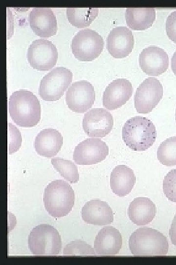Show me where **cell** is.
Here are the masks:
<instances>
[{
	"label": "cell",
	"instance_id": "25",
	"mask_svg": "<svg viewBox=\"0 0 176 265\" xmlns=\"http://www.w3.org/2000/svg\"><path fill=\"white\" fill-rule=\"evenodd\" d=\"M54 168L65 180L70 183H76L79 181V174L77 166L70 160L60 158L51 159Z\"/></svg>",
	"mask_w": 176,
	"mask_h": 265
},
{
	"label": "cell",
	"instance_id": "24",
	"mask_svg": "<svg viewBox=\"0 0 176 265\" xmlns=\"http://www.w3.org/2000/svg\"><path fill=\"white\" fill-rule=\"evenodd\" d=\"M157 158L164 165H176V136L170 137L160 144L157 150Z\"/></svg>",
	"mask_w": 176,
	"mask_h": 265
},
{
	"label": "cell",
	"instance_id": "22",
	"mask_svg": "<svg viewBox=\"0 0 176 265\" xmlns=\"http://www.w3.org/2000/svg\"><path fill=\"white\" fill-rule=\"evenodd\" d=\"M125 18L127 26L132 29L143 30L152 26L155 19L154 8H127Z\"/></svg>",
	"mask_w": 176,
	"mask_h": 265
},
{
	"label": "cell",
	"instance_id": "9",
	"mask_svg": "<svg viewBox=\"0 0 176 265\" xmlns=\"http://www.w3.org/2000/svg\"><path fill=\"white\" fill-rule=\"evenodd\" d=\"M163 97V86L155 78L146 79L138 87L134 95V107L137 112L149 113Z\"/></svg>",
	"mask_w": 176,
	"mask_h": 265
},
{
	"label": "cell",
	"instance_id": "3",
	"mask_svg": "<svg viewBox=\"0 0 176 265\" xmlns=\"http://www.w3.org/2000/svg\"><path fill=\"white\" fill-rule=\"evenodd\" d=\"M132 254L135 256H165L169 250L167 238L152 228H139L134 231L129 240Z\"/></svg>",
	"mask_w": 176,
	"mask_h": 265
},
{
	"label": "cell",
	"instance_id": "28",
	"mask_svg": "<svg viewBox=\"0 0 176 265\" xmlns=\"http://www.w3.org/2000/svg\"><path fill=\"white\" fill-rule=\"evenodd\" d=\"M8 154L17 152L21 147L22 137L19 129L12 124L8 123Z\"/></svg>",
	"mask_w": 176,
	"mask_h": 265
},
{
	"label": "cell",
	"instance_id": "18",
	"mask_svg": "<svg viewBox=\"0 0 176 265\" xmlns=\"http://www.w3.org/2000/svg\"><path fill=\"white\" fill-rule=\"evenodd\" d=\"M82 218L87 223L94 225H106L113 221V212L109 205L100 199L87 202L82 209Z\"/></svg>",
	"mask_w": 176,
	"mask_h": 265
},
{
	"label": "cell",
	"instance_id": "19",
	"mask_svg": "<svg viewBox=\"0 0 176 265\" xmlns=\"http://www.w3.org/2000/svg\"><path fill=\"white\" fill-rule=\"evenodd\" d=\"M63 144V137L55 129H44L35 137V149L40 156L51 158L57 155Z\"/></svg>",
	"mask_w": 176,
	"mask_h": 265
},
{
	"label": "cell",
	"instance_id": "10",
	"mask_svg": "<svg viewBox=\"0 0 176 265\" xmlns=\"http://www.w3.org/2000/svg\"><path fill=\"white\" fill-rule=\"evenodd\" d=\"M95 100L94 87L86 80L72 83L66 94V102L73 112L83 113L90 109Z\"/></svg>",
	"mask_w": 176,
	"mask_h": 265
},
{
	"label": "cell",
	"instance_id": "8",
	"mask_svg": "<svg viewBox=\"0 0 176 265\" xmlns=\"http://www.w3.org/2000/svg\"><path fill=\"white\" fill-rule=\"evenodd\" d=\"M30 66L38 71H48L56 64L58 52L55 45L45 39L34 40L29 45L27 54Z\"/></svg>",
	"mask_w": 176,
	"mask_h": 265
},
{
	"label": "cell",
	"instance_id": "29",
	"mask_svg": "<svg viewBox=\"0 0 176 265\" xmlns=\"http://www.w3.org/2000/svg\"><path fill=\"white\" fill-rule=\"evenodd\" d=\"M166 32L169 39L176 44V10L172 12L167 18Z\"/></svg>",
	"mask_w": 176,
	"mask_h": 265
},
{
	"label": "cell",
	"instance_id": "31",
	"mask_svg": "<svg viewBox=\"0 0 176 265\" xmlns=\"http://www.w3.org/2000/svg\"><path fill=\"white\" fill-rule=\"evenodd\" d=\"M171 68L173 73L176 76V51L174 52L171 59Z\"/></svg>",
	"mask_w": 176,
	"mask_h": 265
},
{
	"label": "cell",
	"instance_id": "4",
	"mask_svg": "<svg viewBox=\"0 0 176 265\" xmlns=\"http://www.w3.org/2000/svg\"><path fill=\"white\" fill-rule=\"evenodd\" d=\"M75 193L70 185L62 180L49 183L44 189L43 201L46 211L54 217H62L72 210Z\"/></svg>",
	"mask_w": 176,
	"mask_h": 265
},
{
	"label": "cell",
	"instance_id": "13",
	"mask_svg": "<svg viewBox=\"0 0 176 265\" xmlns=\"http://www.w3.org/2000/svg\"><path fill=\"white\" fill-rule=\"evenodd\" d=\"M139 66L141 70L150 76H158L168 68L169 58L162 48L154 46L144 49L139 54Z\"/></svg>",
	"mask_w": 176,
	"mask_h": 265
},
{
	"label": "cell",
	"instance_id": "7",
	"mask_svg": "<svg viewBox=\"0 0 176 265\" xmlns=\"http://www.w3.org/2000/svg\"><path fill=\"white\" fill-rule=\"evenodd\" d=\"M72 73L64 67H56L41 80L39 94L45 101H56L64 94L72 82Z\"/></svg>",
	"mask_w": 176,
	"mask_h": 265
},
{
	"label": "cell",
	"instance_id": "14",
	"mask_svg": "<svg viewBox=\"0 0 176 265\" xmlns=\"http://www.w3.org/2000/svg\"><path fill=\"white\" fill-rule=\"evenodd\" d=\"M134 44L132 31L124 26L112 29L107 38V49L114 58H122L132 52Z\"/></svg>",
	"mask_w": 176,
	"mask_h": 265
},
{
	"label": "cell",
	"instance_id": "20",
	"mask_svg": "<svg viewBox=\"0 0 176 265\" xmlns=\"http://www.w3.org/2000/svg\"><path fill=\"white\" fill-rule=\"evenodd\" d=\"M136 182L133 171L125 165L114 167L110 176V186L112 192L119 197H124L132 190Z\"/></svg>",
	"mask_w": 176,
	"mask_h": 265
},
{
	"label": "cell",
	"instance_id": "21",
	"mask_svg": "<svg viewBox=\"0 0 176 265\" xmlns=\"http://www.w3.org/2000/svg\"><path fill=\"white\" fill-rule=\"evenodd\" d=\"M156 214V207L154 202L147 197H137L130 204L128 215L134 224L146 225L151 223Z\"/></svg>",
	"mask_w": 176,
	"mask_h": 265
},
{
	"label": "cell",
	"instance_id": "12",
	"mask_svg": "<svg viewBox=\"0 0 176 265\" xmlns=\"http://www.w3.org/2000/svg\"><path fill=\"white\" fill-rule=\"evenodd\" d=\"M113 117L102 108H94L85 114L82 127L86 133L91 137H104L112 130Z\"/></svg>",
	"mask_w": 176,
	"mask_h": 265
},
{
	"label": "cell",
	"instance_id": "16",
	"mask_svg": "<svg viewBox=\"0 0 176 265\" xmlns=\"http://www.w3.org/2000/svg\"><path fill=\"white\" fill-rule=\"evenodd\" d=\"M30 26L37 35L50 37L57 30L56 16L49 8H34L28 16Z\"/></svg>",
	"mask_w": 176,
	"mask_h": 265
},
{
	"label": "cell",
	"instance_id": "23",
	"mask_svg": "<svg viewBox=\"0 0 176 265\" xmlns=\"http://www.w3.org/2000/svg\"><path fill=\"white\" fill-rule=\"evenodd\" d=\"M97 8H67L66 16L69 22L77 28L88 26L98 16Z\"/></svg>",
	"mask_w": 176,
	"mask_h": 265
},
{
	"label": "cell",
	"instance_id": "11",
	"mask_svg": "<svg viewBox=\"0 0 176 265\" xmlns=\"http://www.w3.org/2000/svg\"><path fill=\"white\" fill-rule=\"evenodd\" d=\"M108 155L109 147L104 141L89 138L75 147L73 159L78 165H92L102 161Z\"/></svg>",
	"mask_w": 176,
	"mask_h": 265
},
{
	"label": "cell",
	"instance_id": "26",
	"mask_svg": "<svg viewBox=\"0 0 176 265\" xmlns=\"http://www.w3.org/2000/svg\"><path fill=\"white\" fill-rule=\"evenodd\" d=\"M64 256H96L91 245L82 240H75L66 244L63 250Z\"/></svg>",
	"mask_w": 176,
	"mask_h": 265
},
{
	"label": "cell",
	"instance_id": "2",
	"mask_svg": "<svg viewBox=\"0 0 176 265\" xmlns=\"http://www.w3.org/2000/svg\"><path fill=\"white\" fill-rule=\"evenodd\" d=\"M157 132L153 122L146 117L131 118L122 128V139L125 144L135 151H144L154 144Z\"/></svg>",
	"mask_w": 176,
	"mask_h": 265
},
{
	"label": "cell",
	"instance_id": "32",
	"mask_svg": "<svg viewBox=\"0 0 176 265\" xmlns=\"http://www.w3.org/2000/svg\"></svg>",
	"mask_w": 176,
	"mask_h": 265
},
{
	"label": "cell",
	"instance_id": "30",
	"mask_svg": "<svg viewBox=\"0 0 176 265\" xmlns=\"http://www.w3.org/2000/svg\"><path fill=\"white\" fill-rule=\"evenodd\" d=\"M169 236L172 243L176 246V213L172 221L169 230Z\"/></svg>",
	"mask_w": 176,
	"mask_h": 265
},
{
	"label": "cell",
	"instance_id": "1",
	"mask_svg": "<svg viewBox=\"0 0 176 265\" xmlns=\"http://www.w3.org/2000/svg\"><path fill=\"white\" fill-rule=\"evenodd\" d=\"M8 111L16 125L32 127L41 119L40 102L32 92L20 90L13 92L8 101Z\"/></svg>",
	"mask_w": 176,
	"mask_h": 265
},
{
	"label": "cell",
	"instance_id": "17",
	"mask_svg": "<svg viewBox=\"0 0 176 265\" xmlns=\"http://www.w3.org/2000/svg\"><path fill=\"white\" fill-rule=\"evenodd\" d=\"M122 246V237L120 232L112 226L101 229L94 242V249L99 256H114L118 254Z\"/></svg>",
	"mask_w": 176,
	"mask_h": 265
},
{
	"label": "cell",
	"instance_id": "27",
	"mask_svg": "<svg viewBox=\"0 0 176 265\" xmlns=\"http://www.w3.org/2000/svg\"><path fill=\"white\" fill-rule=\"evenodd\" d=\"M163 191L170 201L176 203V169L170 170L165 176Z\"/></svg>",
	"mask_w": 176,
	"mask_h": 265
},
{
	"label": "cell",
	"instance_id": "6",
	"mask_svg": "<svg viewBox=\"0 0 176 265\" xmlns=\"http://www.w3.org/2000/svg\"><path fill=\"white\" fill-rule=\"evenodd\" d=\"M103 48L104 40L102 36L91 29L80 30L72 40V53L80 61L93 60L100 55Z\"/></svg>",
	"mask_w": 176,
	"mask_h": 265
},
{
	"label": "cell",
	"instance_id": "5",
	"mask_svg": "<svg viewBox=\"0 0 176 265\" xmlns=\"http://www.w3.org/2000/svg\"><path fill=\"white\" fill-rule=\"evenodd\" d=\"M28 248L34 256H56L62 248L59 232L46 224L35 227L28 236Z\"/></svg>",
	"mask_w": 176,
	"mask_h": 265
},
{
	"label": "cell",
	"instance_id": "15",
	"mask_svg": "<svg viewBox=\"0 0 176 265\" xmlns=\"http://www.w3.org/2000/svg\"><path fill=\"white\" fill-rule=\"evenodd\" d=\"M133 87L126 79H117L106 88L103 94V105L107 109L113 110L125 105L131 97Z\"/></svg>",
	"mask_w": 176,
	"mask_h": 265
}]
</instances>
